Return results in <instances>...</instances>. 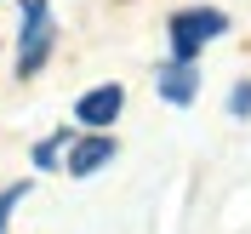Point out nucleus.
Instances as JSON below:
<instances>
[{
  "label": "nucleus",
  "instance_id": "1",
  "mask_svg": "<svg viewBox=\"0 0 251 234\" xmlns=\"http://www.w3.org/2000/svg\"><path fill=\"white\" fill-rule=\"evenodd\" d=\"M228 29V17L217 12V6H188V12L172 17V52L177 63H194V52L205 46V40H217V34Z\"/></svg>",
  "mask_w": 251,
  "mask_h": 234
},
{
  "label": "nucleus",
  "instance_id": "2",
  "mask_svg": "<svg viewBox=\"0 0 251 234\" xmlns=\"http://www.w3.org/2000/svg\"><path fill=\"white\" fill-rule=\"evenodd\" d=\"M51 52V6L29 0L23 6V46H17V75H40V63Z\"/></svg>",
  "mask_w": 251,
  "mask_h": 234
},
{
  "label": "nucleus",
  "instance_id": "3",
  "mask_svg": "<svg viewBox=\"0 0 251 234\" xmlns=\"http://www.w3.org/2000/svg\"><path fill=\"white\" fill-rule=\"evenodd\" d=\"M120 109H126V92H120V86H97V92H86L75 103V120L80 126H114Z\"/></svg>",
  "mask_w": 251,
  "mask_h": 234
},
{
  "label": "nucleus",
  "instance_id": "4",
  "mask_svg": "<svg viewBox=\"0 0 251 234\" xmlns=\"http://www.w3.org/2000/svg\"><path fill=\"white\" fill-rule=\"evenodd\" d=\"M109 160H114V137H97L92 131V137H80L75 149H69V177H92L97 166H109Z\"/></svg>",
  "mask_w": 251,
  "mask_h": 234
},
{
  "label": "nucleus",
  "instance_id": "5",
  "mask_svg": "<svg viewBox=\"0 0 251 234\" xmlns=\"http://www.w3.org/2000/svg\"><path fill=\"white\" fill-rule=\"evenodd\" d=\"M194 92H200L194 63H172V69H160V97H166V103H194Z\"/></svg>",
  "mask_w": 251,
  "mask_h": 234
},
{
  "label": "nucleus",
  "instance_id": "6",
  "mask_svg": "<svg viewBox=\"0 0 251 234\" xmlns=\"http://www.w3.org/2000/svg\"><path fill=\"white\" fill-rule=\"evenodd\" d=\"M63 143H69V131H57V137H46V143H34V166H57Z\"/></svg>",
  "mask_w": 251,
  "mask_h": 234
},
{
  "label": "nucleus",
  "instance_id": "7",
  "mask_svg": "<svg viewBox=\"0 0 251 234\" xmlns=\"http://www.w3.org/2000/svg\"><path fill=\"white\" fill-rule=\"evenodd\" d=\"M23 194H29V183H12L6 194H0V234H6V217H12V206L23 200Z\"/></svg>",
  "mask_w": 251,
  "mask_h": 234
},
{
  "label": "nucleus",
  "instance_id": "8",
  "mask_svg": "<svg viewBox=\"0 0 251 234\" xmlns=\"http://www.w3.org/2000/svg\"><path fill=\"white\" fill-rule=\"evenodd\" d=\"M228 114H251V86H234L228 92Z\"/></svg>",
  "mask_w": 251,
  "mask_h": 234
}]
</instances>
